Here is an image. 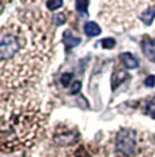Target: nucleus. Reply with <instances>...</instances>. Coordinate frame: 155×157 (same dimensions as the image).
<instances>
[{"mask_svg": "<svg viewBox=\"0 0 155 157\" xmlns=\"http://www.w3.org/2000/svg\"><path fill=\"white\" fill-rule=\"evenodd\" d=\"M142 48H143V53L146 55V57L155 63V41L146 38L142 44Z\"/></svg>", "mask_w": 155, "mask_h": 157, "instance_id": "39448f33", "label": "nucleus"}, {"mask_svg": "<svg viewBox=\"0 0 155 157\" xmlns=\"http://www.w3.org/2000/svg\"><path fill=\"white\" fill-rule=\"evenodd\" d=\"M45 127V115L40 104L30 98L3 100L2 150L19 152L34 145Z\"/></svg>", "mask_w": 155, "mask_h": 157, "instance_id": "f257e3e1", "label": "nucleus"}, {"mask_svg": "<svg viewBox=\"0 0 155 157\" xmlns=\"http://www.w3.org/2000/svg\"><path fill=\"white\" fill-rule=\"evenodd\" d=\"M140 19H142V22L144 23V25L150 26L151 23L154 22V19H155V7L148 8L147 11H144V13L140 15Z\"/></svg>", "mask_w": 155, "mask_h": 157, "instance_id": "6e6552de", "label": "nucleus"}, {"mask_svg": "<svg viewBox=\"0 0 155 157\" xmlns=\"http://www.w3.org/2000/svg\"><path fill=\"white\" fill-rule=\"evenodd\" d=\"M72 89H71V93H72V94H75V93H79L80 92V87H82V85H80V82L79 81H78V82H74L72 83Z\"/></svg>", "mask_w": 155, "mask_h": 157, "instance_id": "f3484780", "label": "nucleus"}, {"mask_svg": "<svg viewBox=\"0 0 155 157\" xmlns=\"http://www.w3.org/2000/svg\"><path fill=\"white\" fill-rule=\"evenodd\" d=\"M85 33L88 37H95L101 34V28L95 22H86L85 23Z\"/></svg>", "mask_w": 155, "mask_h": 157, "instance_id": "0eeeda50", "label": "nucleus"}, {"mask_svg": "<svg viewBox=\"0 0 155 157\" xmlns=\"http://www.w3.org/2000/svg\"><path fill=\"white\" fill-rule=\"evenodd\" d=\"M147 113L150 115L153 119H155V98H153V100L147 104Z\"/></svg>", "mask_w": 155, "mask_h": 157, "instance_id": "2eb2a0df", "label": "nucleus"}, {"mask_svg": "<svg viewBox=\"0 0 155 157\" xmlns=\"http://www.w3.org/2000/svg\"><path fill=\"white\" fill-rule=\"evenodd\" d=\"M127 78H128V75L125 74V72H123V71L114 72V74H113V77H112V89L114 90L116 87L120 85V83H123Z\"/></svg>", "mask_w": 155, "mask_h": 157, "instance_id": "1a4fd4ad", "label": "nucleus"}, {"mask_svg": "<svg viewBox=\"0 0 155 157\" xmlns=\"http://www.w3.org/2000/svg\"><path fill=\"white\" fill-rule=\"evenodd\" d=\"M101 45L105 49H112V48L116 47V41H114V38H105V40L101 41Z\"/></svg>", "mask_w": 155, "mask_h": 157, "instance_id": "ddd939ff", "label": "nucleus"}, {"mask_svg": "<svg viewBox=\"0 0 155 157\" xmlns=\"http://www.w3.org/2000/svg\"><path fill=\"white\" fill-rule=\"evenodd\" d=\"M144 85L147 87H154L155 86V75H150V77L146 78Z\"/></svg>", "mask_w": 155, "mask_h": 157, "instance_id": "dca6fc26", "label": "nucleus"}, {"mask_svg": "<svg viewBox=\"0 0 155 157\" xmlns=\"http://www.w3.org/2000/svg\"><path fill=\"white\" fill-rule=\"evenodd\" d=\"M88 3H90V0H76L75 2L76 11L78 13H80V14H87Z\"/></svg>", "mask_w": 155, "mask_h": 157, "instance_id": "9d476101", "label": "nucleus"}, {"mask_svg": "<svg viewBox=\"0 0 155 157\" xmlns=\"http://www.w3.org/2000/svg\"><path fill=\"white\" fill-rule=\"evenodd\" d=\"M63 41H64L65 49L67 51L72 49L74 47H76V45L80 44V38L76 37V36H74L71 30H65L64 32V34H63Z\"/></svg>", "mask_w": 155, "mask_h": 157, "instance_id": "20e7f679", "label": "nucleus"}, {"mask_svg": "<svg viewBox=\"0 0 155 157\" xmlns=\"http://www.w3.org/2000/svg\"><path fill=\"white\" fill-rule=\"evenodd\" d=\"M63 6V0H48L46 2V8L49 11H56Z\"/></svg>", "mask_w": 155, "mask_h": 157, "instance_id": "9b49d317", "label": "nucleus"}, {"mask_svg": "<svg viewBox=\"0 0 155 157\" xmlns=\"http://www.w3.org/2000/svg\"><path fill=\"white\" fill-rule=\"evenodd\" d=\"M72 78H74V74H71V72H64V74L61 75V78H60L61 85L63 86H70Z\"/></svg>", "mask_w": 155, "mask_h": 157, "instance_id": "f8f14e48", "label": "nucleus"}, {"mask_svg": "<svg viewBox=\"0 0 155 157\" xmlns=\"http://www.w3.org/2000/svg\"><path fill=\"white\" fill-rule=\"evenodd\" d=\"M120 59L123 60V63H124L125 67L129 68V70H135V68H138V67H139V62H138V59H136V57L133 56V55L128 53V52L121 53Z\"/></svg>", "mask_w": 155, "mask_h": 157, "instance_id": "423d86ee", "label": "nucleus"}, {"mask_svg": "<svg viewBox=\"0 0 155 157\" xmlns=\"http://www.w3.org/2000/svg\"><path fill=\"white\" fill-rule=\"evenodd\" d=\"M116 152L123 157H129L136 152V134L133 130L121 128L116 135Z\"/></svg>", "mask_w": 155, "mask_h": 157, "instance_id": "f03ea898", "label": "nucleus"}, {"mask_svg": "<svg viewBox=\"0 0 155 157\" xmlns=\"http://www.w3.org/2000/svg\"><path fill=\"white\" fill-rule=\"evenodd\" d=\"M65 21H67V18H65L64 14H57V15H55V17H53V22H55V25H57V26L64 25Z\"/></svg>", "mask_w": 155, "mask_h": 157, "instance_id": "4468645a", "label": "nucleus"}, {"mask_svg": "<svg viewBox=\"0 0 155 157\" xmlns=\"http://www.w3.org/2000/svg\"><path fill=\"white\" fill-rule=\"evenodd\" d=\"M76 138H78V132L75 131H59L57 134L55 135L53 141H55L57 145L60 146H68V145H72L76 142Z\"/></svg>", "mask_w": 155, "mask_h": 157, "instance_id": "7ed1b4c3", "label": "nucleus"}]
</instances>
